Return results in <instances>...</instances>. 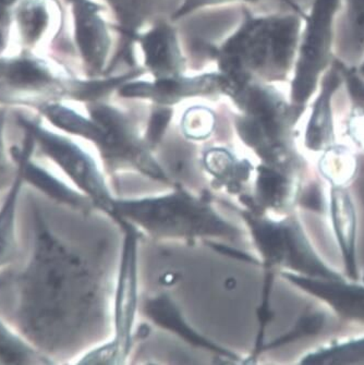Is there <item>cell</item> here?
Instances as JSON below:
<instances>
[{"mask_svg": "<svg viewBox=\"0 0 364 365\" xmlns=\"http://www.w3.org/2000/svg\"><path fill=\"white\" fill-rule=\"evenodd\" d=\"M316 169L328 187H349L359 170L358 154L343 142H337L318 154Z\"/></svg>", "mask_w": 364, "mask_h": 365, "instance_id": "44dd1931", "label": "cell"}, {"mask_svg": "<svg viewBox=\"0 0 364 365\" xmlns=\"http://www.w3.org/2000/svg\"><path fill=\"white\" fill-rule=\"evenodd\" d=\"M34 148V142L28 133H26V139L21 146L10 148L12 158L21 165L24 183L32 185L56 203L82 212L90 210L94 206L90 197L72 189L49 170L33 162Z\"/></svg>", "mask_w": 364, "mask_h": 365, "instance_id": "9a60e30c", "label": "cell"}, {"mask_svg": "<svg viewBox=\"0 0 364 365\" xmlns=\"http://www.w3.org/2000/svg\"><path fill=\"white\" fill-rule=\"evenodd\" d=\"M16 0H0V26H5L9 20L10 10Z\"/></svg>", "mask_w": 364, "mask_h": 365, "instance_id": "1f68e13d", "label": "cell"}, {"mask_svg": "<svg viewBox=\"0 0 364 365\" xmlns=\"http://www.w3.org/2000/svg\"><path fill=\"white\" fill-rule=\"evenodd\" d=\"M144 65L154 79L181 76L185 71V57L182 55L175 29L166 22H158L148 32L136 35Z\"/></svg>", "mask_w": 364, "mask_h": 365, "instance_id": "2e32d148", "label": "cell"}, {"mask_svg": "<svg viewBox=\"0 0 364 365\" xmlns=\"http://www.w3.org/2000/svg\"><path fill=\"white\" fill-rule=\"evenodd\" d=\"M226 95L239 109L235 125L246 145L263 164L300 175L303 160L295 145V127L303 113L273 84L264 82L229 86Z\"/></svg>", "mask_w": 364, "mask_h": 365, "instance_id": "3957f363", "label": "cell"}, {"mask_svg": "<svg viewBox=\"0 0 364 365\" xmlns=\"http://www.w3.org/2000/svg\"><path fill=\"white\" fill-rule=\"evenodd\" d=\"M303 14L299 10L248 16L240 28L213 51L228 88L252 80L270 84L290 80Z\"/></svg>", "mask_w": 364, "mask_h": 365, "instance_id": "7a4b0ae2", "label": "cell"}, {"mask_svg": "<svg viewBox=\"0 0 364 365\" xmlns=\"http://www.w3.org/2000/svg\"><path fill=\"white\" fill-rule=\"evenodd\" d=\"M5 111L0 110V195L8 191L14 179H16V160L12 158L11 153L8 155L6 150L5 140H4V127H5Z\"/></svg>", "mask_w": 364, "mask_h": 365, "instance_id": "f1b7e54d", "label": "cell"}, {"mask_svg": "<svg viewBox=\"0 0 364 365\" xmlns=\"http://www.w3.org/2000/svg\"><path fill=\"white\" fill-rule=\"evenodd\" d=\"M341 0H312L302 28L290 76L291 105L305 113L323 76L336 59L337 20Z\"/></svg>", "mask_w": 364, "mask_h": 365, "instance_id": "5b68a950", "label": "cell"}, {"mask_svg": "<svg viewBox=\"0 0 364 365\" xmlns=\"http://www.w3.org/2000/svg\"><path fill=\"white\" fill-rule=\"evenodd\" d=\"M343 86V72L336 57L323 76L309 104L310 113L303 133V145L308 152L320 154L339 141L335 101Z\"/></svg>", "mask_w": 364, "mask_h": 365, "instance_id": "8fae6325", "label": "cell"}, {"mask_svg": "<svg viewBox=\"0 0 364 365\" xmlns=\"http://www.w3.org/2000/svg\"><path fill=\"white\" fill-rule=\"evenodd\" d=\"M245 217L251 227L256 247L268 267H280L284 272L323 279L346 278L316 252L295 214L273 220L261 212L252 210L245 213Z\"/></svg>", "mask_w": 364, "mask_h": 365, "instance_id": "8992f818", "label": "cell"}, {"mask_svg": "<svg viewBox=\"0 0 364 365\" xmlns=\"http://www.w3.org/2000/svg\"><path fill=\"white\" fill-rule=\"evenodd\" d=\"M148 311L150 317L159 325L164 326L166 329H171L179 334L182 338H185L191 344H196L198 347L206 348L211 351L218 352L219 354H224L228 358L236 359L235 354L221 349L216 344L208 341L203 337L192 331L189 326L183 322L181 315L178 313L171 301L166 298H158L156 300L151 301L148 304Z\"/></svg>", "mask_w": 364, "mask_h": 365, "instance_id": "d4e9b609", "label": "cell"}, {"mask_svg": "<svg viewBox=\"0 0 364 365\" xmlns=\"http://www.w3.org/2000/svg\"><path fill=\"white\" fill-rule=\"evenodd\" d=\"M16 21L26 44L39 42L51 26V14L46 0L24 1L16 11Z\"/></svg>", "mask_w": 364, "mask_h": 365, "instance_id": "4316f807", "label": "cell"}, {"mask_svg": "<svg viewBox=\"0 0 364 365\" xmlns=\"http://www.w3.org/2000/svg\"><path fill=\"white\" fill-rule=\"evenodd\" d=\"M216 127V116L208 107L193 106L182 117L181 130L186 137L194 141L208 139Z\"/></svg>", "mask_w": 364, "mask_h": 365, "instance_id": "83f0119b", "label": "cell"}, {"mask_svg": "<svg viewBox=\"0 0 364 365\" xmlns=\"http://www.w3.org/2000/svg\"><path fill=\"white\" fill-rule=\"evenodd\" d=\"M155 106L156 107L151 113L146 134V143L150 148H154L158 143L173 117V109L171 106H161V105H155Z\"/></svg>", "mask_w": 364, "mask_h": 365, "instance_id": "f546056e", "label": "cell"}, {"mask_svg": "<svg viewBox=\"0 0 364 365\" xmlns=\"http://www.w3.org/2000/svg\"><path fill=\"white\" fill-rule=\"evenodd\" d=\"M49 356L39 352L22 336L0 321V364H51Z\"/></svg>", "mask_w": 364, "mask_h": 365, "instance_id": "484cf974", "label": "cell"}, {"mask_svg": "<svg viewBox=\"0 0 364 365\" xmlns=\"http://www.w3.org/2000/svg\"><path fill=\"white\" fill-rule=\"evenodd\" d=\"M19 125L32 138L35 148L59 167L72 183L90 197L95 207L111 215L115 200L96 162L86 150L72 140L49 131L33 119L19 117Z\"/></svg>", "mask_w": 364, "mask_h": 365, "instance_id": "52a82bcc", "label": "cell"}, {"mask_svg": "<svg viewBox=\"0 0 364 365\" xmlns=\"http://www.w3.org/2000/svg\"><path fill=\"white\" fill-rule=\"evenodd\" d=\"M123 34L133 41L144 24L164 9L168 0H105Z\"/></svg>", "mask_w": 364, "mask_h": 365, "instance_id": "603a6c76", "label": "cell"}, {"mask_svg": "<svg viewBox=\"0 0 364 365\" xmlns=\"http://www.w3.org/2000/svg\"><path fill=\"white\" fill-rule=\"evenodd\" d=\"M228 81L221 72H212L196 76H181L154 79V81L129 80L118 88L120 96L142 98L155 105L173 106L187 98L226 94Z\"/></svg>", "mask_w": 364, "mask_h": 365, "instance_id": "30bf717a", "label": "cell"}, {"mask_svg": "<svg viewBox=\"0 0 364 365\" xmlns=\"http://www.w3.org/2000/svg\"><path fill=\"white\" fill-rule=\"evenodd\" d=\"M126 226L128 228L127 237L116 302V338L106 347L84 356L80 362L84 364L120 363L129 351L136 307V236L130 224Z\"/></svg>", "mask_w": 364, "mask_h": 365, "instance_id": "9c48e42d", "label": "cell"}, {"mask_svg": "<svg viewBox=\"0 0 364 365\" xmlns=\"http://www.w3.org/2000/svg\"><path fill=\"white\" fill-rule=\"evenodd\" d=\"M336 56L350 66L357 65L364 56V0H341Z\"/></svg>", "mask_w": 364, "mask_h": 365, "instance_id": "d6986e66", "label": "cell"}, {"mask_svg": "<svg viewBox=\"0 0 364 365\" xmlns=\"http://www.w3.org/2000/svg\"><path fill=\"white\" fill-rule=\"evenodd\" d=\"M111 216L127 218L156 236L235 238L238 235L237 229L219 217L210 204L183 191L158 197L115 200Z\"/></svg>", "mask_w": 364, "mask_h": 365, "instance_id": "277c9868", "label": "cell"}, {"mask_svg": "<svg viewBox=\"0 0 364 365\" xmlns=\"http://www.w3.org/2000/svg\"><path fill=\"white\" fill-rule=\"evenodd\" d=\"M233 1H246V3H258L262 0H183V3L178 7L173 14V20H179L188 14H192L201 8L210 7V6L221 5L225 3H233Z\"/></svg>", "mask_w": 364, "mask_h": 365, "instance_id": "4dcf8cb0", "label": "cell"}, {"mask_svg": "<svg viewBox=\"0 0 364 365\" xmlns=\"http://www.w3.org/2000/svg\"><path fill=\"white\" fill-rule=\"evenodd\" d=\"M301 364H364V336L335 340L302 356Z\"/></svg>", "mask_w": 364, "mask_h": 365, "instance_id": "cb8c5ba5", "label": "cell"}, {"mask_svg": "<svg viewBox=\"0 0 364 365\" xmlns=\"http://www.w3.org/2000/svg\"><path fill=\"white\" fill-rule=\"evenodd\" d=\"M76 46L92 76L102 74L111 57L108 26L101 16L102 7L92 0H71Z\"/></svg>", "mask_w": 364, "mask_h": 365, "instance_id": "4fadbf2b", "label": "cell"}, {"mask_svg": "<svg viewBox=\"0 0 364 365\" xmlns=\"http://www.w3.org/2000/svg\"><path fill=\"white\" fill-rule=\"evenodd\" d=\"M328 212L343 261V276L350 280H360L358 214L349 187H328Z\"/></svg>", "mask_w": 364, "mask_h": 365, "instance_id": "5bb4252c", "label": "cell"}, {"mask_svg": "<svg viewBox=\"0 0 364 365\" xmlns=\"http://www.w3.org/2000/svg\"><path fill=\"white\" fill-rule=\"evenodd\" d=\"M30 257L16 275L0 276V310L19 335L51 359L82 324L91 302L86 264L49 222L29 192Z\"/></svg>", "mask_w": 364, "mask_h": 365, "instance_id": "6da1fadb", "label": "cell"}, {"mask_svg": "<svg viewBox=\"0 0 364 365\" xmlns=\"http://www.w3.org/2000/svg\"><path fill=\"white\" fill-rule=\"evenodd\" d=\"M0 81L20 91H43L54 96L74 98L76 79H57L44 63L29 58L0 61Z\"/></svg>", "mask_w": 364, "mask_h": 365, "instance_id": "e0dca14e", "label": "cell"}, {"mask_svg": "<svg viewBox=\"0 0 364 365\" xmlns=\"http://www.w3.org/2000/svg\"><path fill=\"white\" fill-rule=\"evenodd\" d=\"M353 68H355V72L361 76L362 79H364V56L357 65L353 66Z\"/></svg>", "mask_w": 364, "mask_h": 365, "instance_id": "d6a6232c", "label": "cell"}, {"mask_svg": "<svg viewBox=\"0 0 364 365\" xmlns=\"http://www.w3.org/2000/svg\"><path fill=\"white\" fill-rule=\"evenodd\" d=\"M204 164L217 183L228 191L237 192L249 179L252 166L248 160H237L226 148H211L204 154Z\"/></svg>", "mask_w": 364, "mask_h": 365, "instance_id": "7402d4cb", "label": "cell"}, {"mask_svg": "<svg viewBox=\"0 0 364 365\" xmlns=\"http://www.w3.org/2000/svg\"><path fill=\"white\" fill-rule=\"evenodd\" d=\"M281 276L320 301L343 321L364 325V284L348 278L323 279L283 272Z\"/></svg>", "mask_w": 364, "mask_h": 365, "instance_id": "7c38bea8", "label": "cell"}, {"mask_svg": "<svg viewBox=\"0 0 364 365\" xmlns=\"http://www.w3.org/2000/svg\"><path fill=\"white\" fill-rule=\"evenodd\" d=\"M301 197V177L262 164L258 168L256 202L252 210H272L283 215L293 213Z\"/></svg>", "mask_w": 364, "mask_h": 365, "instance_id": "ac0fdd59", "label": "cell"}, {"mask_svg": "<svg viewBox=\"0 0 364 365\" xmlns=\"http://www.w3.org/2000/svg\"><path fill=\"white\" fill-rule=\"evenodd\" d=\"M16 163L18 166L16 179L0 206V269L14 264L20 255L16 222L24 180L21 165L18 160Z\"/></svg>", "mask_w": 364, "mask_h": 365, "instance_id": "ffe728a7", "label": "cell"}, {"mask_svg": "<svg viewBox=\"0 0 364 365\" xmlns=\"http://www.w3.org/2000/svg\"><path fill=\"white\" fill-rule=\"evenodd\" d=\"M88 110L95 123L92 142L103 158L113 165L133 167L157 180H168L151 155V148L141 139L136 125L126 113L97 101L91 102Z\"/></svg>", "mask_w": 364, "mask_h": 365, "instance_id": "ba28073f", "label": "cell"}]
</instances>
